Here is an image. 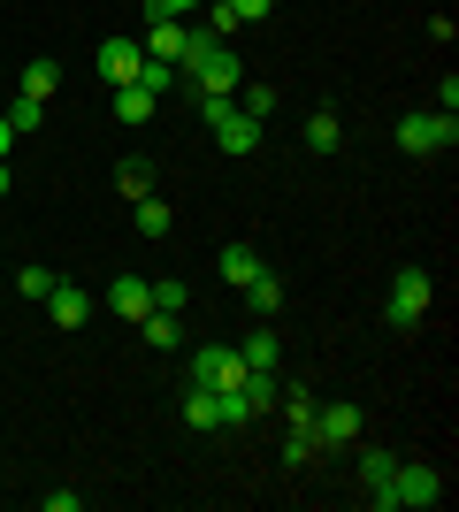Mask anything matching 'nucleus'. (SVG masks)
<instances>
[{"label":"nucleus","mask_w":459,"mask_h":512,"mask_svg":"<svg viewBox=\"0 0 459 512\" xmlns=\"http://www.w3.org/2000/svg\"><path fill=\"white\" fill-rule=\"evenodd\" d=\"M46 314H54V329H85V321H92V299L77 291V283H54V291H46Z\"/></svg>","instance_id":"nucleus-9"},{"label":"nucleus","mask_w":459,"mask_h":512,"mask_svg":"<svg viewBox=\"0 0 459 512\" xmlns=\"http://www.w3.org/2000/svg\"><path fill=\"white\" fill-rule=\"evenodd\" d=\"M222 276H230V283L245 291V283L261 276V253H253V245H230V253H222Z\"/></svg>","instance_id":"nucleus-20"},{"label":"nucleus","mask_w":459,"mask_h":512,"mask_svg":"<svg viewBox=\"0 0 459 512\" xmlns=\"http://www.w3.org/2000/svg\"><path fill=\"white\" fill-rule=\"evenodd\" d=\"M115 192H123V199H146L153 192V169H146V161H123V169H115Z\"/></svg>","instance_id":"nucleus-24"},{"label":"nucleus","mask_w":459,"mask_h":512,"mask_svg":"<svg viewBox=\"0 0 459 512\" xmlns=\"http://www.w3.org/2000/svg\"><path fill=\"white\" fill-rule=\"evenodd\" d=\"M253 367L230 352V344H199L192 352V390H230V383H245Z\"/></svg>","instance_id":"nucleus-2"},{"label":"nucleus","mask_w":459,"mask_h":512,"mask_svg":"<svg viewBox=\"0 0 459 512\" xmlns=\"http://www.w3.org/2000/svg\"><path fill=\"white\" fill-rule=\"evenodd\" d=\"M391 474H398V459H391V451H360V482H368V505H375V512H398Z\"/></svg>","instance_id":"nucleus-7"},{"label":"nucleus","mask_w":459,"mask_h":512,"mask_svg":"<svg viewBox=\"0 0 459 512\" xmlns=\"http://www.w3.org/2000/svg\"><path fill=\"white\" fill-rule=\"evenodd\" d=\"M0 253H8V237H0Z\"/></svg>","instance_id":"nucleus-35"},{"label":"nucleus","mask_w":459,"mask_h":512,"mask_svg":"<svg viewBox=\"0 0 459 512\" xmlns=\"http://www.w3.org/2000/svg\"><path fill=\"white\" fill-rule=\"evenodd\" d=\"M153 115V92L146 85H115V123H146Z\"/></svg>","instance_id":"nucleus-16"},{"label":"nucleus","mask_w":459,"mask_h":512,"mask_svg":"<svg viewBox=\"0 0 459 512\" xmlns=\"http://www.w3.org/2000/svg\"><path fill=\"white\" fill-rule=\"evenodd\" d=\"M8 146H16V123H8V115H0V161H8Z\"/></svg>","instance_id":"nucleus-33"},{"label":"nucleus","mask_w":459,"mask_h":512,"mask_svg":"<svg viewBox=\"0 0 459 512\" xmlns=\"http://www.w3.org/2000/svg\"><path fill=\"white\" fill-rule=\"evenodd\" d=\"M276 406L291 413V428H314V398H306L299 383H291V390H276Z\"/></svg>","instance_id":"nucleus-26"},{"label":"nucleus","mask_w":459,"mask_h":512,"mask_svg":"<svg viewBox=\"0 0 459 512\" xmlns=\"http://www.w3.org/2000/svg\"><path fill=\"white\" fill-rule=\"evenodd\" d=\"M0 199H8V161H0Z\"/></svg>","instance_id":"nucleus-34"},{"label":"nucleus","mask_w":459,"mask_h":512,"mask_svg":"<svg viewBox=\"0 0 459 512\" xmlns=\"http://www.w3.org/2000/svg\"><path fill=\"white\" fill-rule=\"evenodd\" d=\"M138 329H146V344H153V352H176V344H184V321H176V314H161V306H153V314L138 321Z\"/></svg>","instance_id":"nucleus-14"},{"label":"nucleus","mask_w":459,"mask_h":512,"mask_svg":"<svg viewBox=\"0 0 459 512\" xmlns=\"http://www.w3.org/2000/svg\"><path fill=\"white\" fill-rule=\"evenodd\" d=\"M276 390H284L276 375H245V398H253V413H268V406H276Z\"/></svg>","instance_id":"nucleus-28"},{"label":"nucleus","mask_w":459,"mask_h":512,"mask_svg":"<svg viewBox=\"0 0 459 512\" xmlns=\"http://www.w3.org/2000/svg\"><path fill=\"white\" fill-rule=\"evenodd\" d=\"M391 497H398V505H444V474L437 467H398Z\"/></svg>","instance_id":"nucleus-5"},{"label":"nucleus","mask_w":459,"mask_h":512,"mask_svg":"<svg viewBox=\"0 0 459 512\" xmlns=\"http://www.w3.org/2000/svg\"><path fill=\"white\" fill-rule=\"evenodd\" d=\"M360 436V406H322L314 413V444H352Z\"/></svg>","instance_id":"nucleus-11"},{"label":"nucleus","mask_w":459,"mask_h":512,"mask_svg":"<svg viewBox=\"0 0 459 512\" xmlns=\"http://www.w3.org/2000/svg\"><path fill=\"white\" fill-rule=\"evenodd\" d=\"M8 123H16V138H23V130H39V123H46V100H23V92H16V107H8Z\"/></svg>","instance_id":"nucleus-27"},{"label":"nucleus","mask_w":459,"mask_h":512,"mask_svg":"<svg viewBox=\"0 0 459 512\" xmlns=\"http://www.w3.org/2000/svg\"><path fill=\"white\" fill-rule=\"evenodd\" d=\"M215 413H222V428H245V421H261V413H253V398H245V383L215 390Z\"/></svg>","instance_id":"nucleus-15"},{"label":"nucleus","mask_w":459,"mask_h":512,"mask_svg":"<svg viewBox=\"0 0 459 512\" xmlns=\"http://www.w3.org/2000/svg\"><path fill=\"white\" fill-rule=\"evenodd\" d=\"M230 100H238V115H253V123H268V115H276V92H268V85H238Z\"/></svg>","instance_id":"nucleus-23"},{"label":"nucleus","mask_w":459,"mask_h":512,"mask_svg":"<svg viewBox=\"0 0 459 512\" xmlns=\"http://www.w3.org/2000/svg\"><path fill=\"white\" fill-rule=\"evenodd\" d=\"M92 62H100V77H108V85H138V62H146V46H138V39H108L100 54H92Z\"/></svg>","instance_id":"nucleus-6"},{"label":"nucleus","mask_w":459,"mask_h":512,"mask_svg":"<svg viewBox=\"0 0 459 512\" xmlns=\"http://www.w3.org/2000/svg\"><path fill=\"white\" fill-rule=\"evenodd\" d=\"M138 85H146L153 100H161V92H176V85H184V69H176V62H153V54H146V62H138Z\"/></svg>","instance_id":"nucleus-17"},{"label":"nucleus","mask_w":459,"mask_h":512,"mask_svg":"<svg viewBox=\"0 0 459 512\" xmlns=\"http://www.w3.org/2000/svg\"><path fill=\"white\" fill-rule=\"evenodd\" d=\"M184 421H192V428H222V413H215V390H192V398H184Z\"/></svg>","instance_id":"nucleus-25"},{"label":"nucleus","mask_w":459,"mask_h":512,"mask_svg":"<svg viewBox=\"0 0 459 512\" xmlns=\"http://www.w3.org/2000/svg\"><path fill=\"white\" fill-rule=\"evenodd\" d=\"M108 306H115V314H123V321H131V329H138V321L153 314V283H138V276H115Z\"/></svg>","instance_id":"nucleus-10"},{"label":"nucleus","mask_w":459,"mask_h":512,"mask_svg":"<svg viewBox=\"0 0 459 512\" xmlns=\"http://www.w3.org/2000/svg\"><path fill=\"white\" fill-rule=\"evenodd\" d=\"M245 306H253V314H276V306H284V283H276V276L261 268V276L245 283Z\"/></svg>","instance_id":"nucleus-21"},{"label":"nucleus","mask_w":459,"mask_h":512,"mask_svg":"<svg viewBox=\"0 0 459 512\" xmlns=\"http://www.w3.org/2000/svg\"><path fill=\"white\" fill-rule=\"evenodd\" d=\"M131 207H138V237H169V230H176V214L161 207L153 192H146V199H131Z\"/></svg>","instance_id":"nucleus-18"},{"label":"nucleus","mask_w":459,"mask_h":512,"mask_svg":"<svg viewBox=\"0 0 459 512\" xmlns=\"http://www.w3.org/2000/svg\"><path fill=\"white\" fill-rule=\"evenodd\" d=\"M54 85H62L54 62H23V100H54Z\"/></svg>","instance_id":"nucleus-19"},{"label":"nucleus","mask_w":459,"mask_h":512,"mask_svg":"<svg viewBox=\"0 0 459 512\" xmlns=\"http://www.w3.org/2000/svg\"><path fill=\"white\" fill-rule=\"evenodd\" d=\"M337 138H345V123H337L329 107H314V115H306V153H337Z\"/></svg>","instance_id":"nucleus-13"},{"label":"nucleus","mask_w":459,"mask_h":512,"mask_svg":"<svg viewBox=\"0 0 459 512\" xmlns=\"http://www.w3.org/2000/svg\"><path fill=\"white\" fill-rule=\"evenodd\" d=\"M184 46H192V23H184V16L146 23V54H153V62H184Z\"/></svg>","instance_id":"nucleus-8"},{"label":"nucleus","mask_w":459,"mask_h":512,"mask_svg":"<svg viewBox=\"0 0 459 512\" xmlns=\"http://www.w3.org/2000/svg\"><path fill=\"white\" fill-rule=\"evenodd\" d=\"M222 8H230V16H238V23H261L268 8H276V0H222Z\"/></svg>","instance_id":"nucleus-32"},{"label":"nucleus","mask_w":459,"mask_h":512,"mask_svg":"<svg viewBox=\"0 0 459 512\" xmlns=\"http://www.w3.org/2000/svg\"><path fill=\"white\" fill-rule=\"evenodd\" d=\"M199 0H146V23H169V16H192Z\"/></svg>","instance_id":"nucleus-31"},{"label":"nucleus","mask_w":459,"mask_h":512,"mask_svg":"<svg viewBox=\"0 0 459 512\" xmlns=\"http://www.w3.org/2000/svg\"><path fill=\"white\" fill-rule=\"evenodd\" d=\"M314 451H322V444H314V428H291V436H284V459H291V467H306Z\"/></svg>","instance_id":"nucleus-30"},{"label":"nucleus","mask_w":459,"mask_h":512,"mask_svg":"<svg viewBox=\"0 0 459 512\" xmlns=\"http://www.w3.org/2000/svg\"><path fill=\"white\" fill-rule=\"evenodd\" d=\"M398 146H406V153H452L459 123H452V115H398Z\"/></svg>","instance_id":"nucleus-3"},{"label":"nucleus","mask_w":459,"mask_h":512,"mask_svg":"<svg viewBox=\"0 0 459 512\" xmlns=\"http://www.w3.org/2000/svg\"><path fill=\"white\" fill-rule=\"evenodd\" d=\"M238 360L253 367V375H268V367H276V337H268V329H253V337L238 344Z\"/></svg>","instance_id":"nucleus-22"},{"label":"nucleus","mask_w":459,"mask_h":512,"mask_svg":"<svg viewBox=\"0 0 459 512\" xmlns=\"http://www.w3.org/2000/svg\"><path fill=\"white\" fill-rule=\"evenodd\" d=\"M215 146L222 153H253V146H261V123H253V115H222V123H215Z\"/></svg>","instance_id":"nucleus-12"},{"label":"nucleus","mask_w":459,"mask_h":512,"mask_svg":"<svg viewBox=\"0 0 459 512\" xmlns=\"http://www.w3.org/2000/svg\"><path fill=\"white\" fill-rule=\"evenodd\" d=\"M184 85L192 92H238L245 85V62L230 54V39H207V31H192V46H184Z\"/></svg>","instance_id":"nucleus-1"},{"label":"nucleus","mask_w":459,"mask_h":512,"mask_svg":"<svg viewBox=\"0 0 459 512\" xmlns=\"http://www.w3.org/2000/svg\"><path fill=\"white\" fill-rule=\"evenodd\" d=\"M46 291H54L46 268H16V299H46Z\"/></svg>","instance_id":"nucleus-29"},{"label":"nucleus","mask_w":459,"mask_h":512,"mask_svg":"<svg viewBox=\"0 0 459 512\" xmlns=\"http://www.w3.org/2000/svg\"><path fill=\"white\" fill-rule=\"evenodd\" d=\"M383 314H391V329H414V321L429 314V268H398V276H391V306H383Z\"/></svg>","instance_id":"nucleus-4"}]
</instances>
